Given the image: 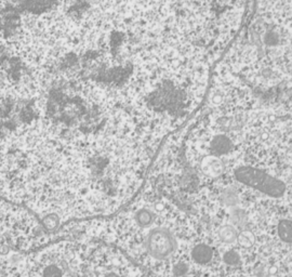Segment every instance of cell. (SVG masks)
I'll use <instances>...</instances> for the list:
<instances>
[{
  "label": "cell",
  "mask_w": 292,
  "mask_h": 277,
  "mask_svg": "<svg viewBox=\"0 0 292 277\" xmlns=\"http://www.w3.org/2000/svg\"><path fill=\"white\" fill-rule=\"evenodd\" d=\"M85 240L57 238L27 252L0 256V277H81Z\"/></svg>",
  "instance_id": "1"
},
{
  "label": "cell",
  "mask_w": 292,
  "mask_h": 277,
  "mask_svg": "<svg viewBox=\"0 0 292 277\" xmlns=\"http://www.w3.org/2000/svg\"><path fill=\"white\" fill-rule=\"evenodd\" d=\"M220 240L226 245H230L238 239V232L233 225H223L216 232Z\"/></svg>",
  "instance_id": "3"
},
{
  "label": "cell",
  "mask_w": 292,
  "mask_h": 277,
  "mask_svg": "<svg viewBox=\"0 0 292 277\" xmlns=\"http://www.w3.org/2000/svg\"><path fill=\"white\" fill-rule=\"evenodd\" d=\"M85 240L81 277H146L143 270L118 247Z\"/></svg>",
  "instance_id": "2"
}]
</instances>
